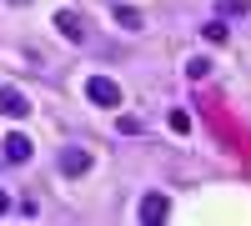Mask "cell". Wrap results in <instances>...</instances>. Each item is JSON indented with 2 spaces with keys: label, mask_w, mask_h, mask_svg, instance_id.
<instances>
[{
  "label": "cell",
  "mask_w": 251,
  "mask_h": 226,
  "mask_svg": "<svg viewBox=\"0 0 251 226\" xmlns=\"http://www.w3.org/2000/svg\"><path fill=\"white\" fill-rule=\"evenodd\" d=\"M116 20H121L126 30H141V15H136V10H116Z\"/></svg>",
  "instance_id": "obj_11"
},
{
  "label": "cell",
  "mask_w": 251,
  "mask_h": 226,
  "mask_svg": "<svg viewBox=\"0 0 251 226\" xmlns=\"http://www.w3.org/2000/svg\"><path fill=\"white\" fill-rule=\"evenodd\" d=\"M171 206H166V196H146V206H141V216L146 221H156V216H166Z\"/></svg>",
  "instance_id": "obj_6"
},
{
  "label": "cell",
  "mask_w": 251,
  "mask_h": 226,
  "mask_svg": "<svg viewBox=\"0 0 251 226\" xmlns=\"http://www.w3.org/2000/svg\"><path fill=\"white\" fill-rule=\"evenodd\" d=\"M55 25H60V35H71V40H86V25H80V15H71V10H60V15H55Z\"/></svg>",
  "instance_id": "obj_4"
},
{
  "label": "cell",
  "mask_w": 251,
  "mask_h": 226,
  "mask_svg": "<svg viewBox=\"0 0 251 226\" xmlns=\"http://www.w3.org/2000/svg\"><path fill=\"white\" fill-rule=\"evenodd\" d=\"M25 156H30V141L25 136H10L5 141V161H25Z\"/></svg>",
  "instance_id": "obj_5"
},
{
  "label": "cell",
  "mask_w": 251,
  "mask_h": 226,
  "mask_svg": "<svg viewBox=\"0 0 251 226\" xmlns=\"http://www.w3.org/2000/svg\"><path fill=\"white\" fill-rule=\"evenodd\" d=\"M5 206H10V201H5V191H0V211H5Z\"/></svg>",
  "instance_id": "obj_12"
},
{
  "label": "cell",
  "mask_w": 251,
  "mask_h": 226,
  "mask_svg": "<svg viewBox=\"0 0 251 226\" xmlns=\"http://www.w3.org/2000/svg\"><path fill=\"white\" fill-rule=\"evenodd\" d=\"M0 111H5L10 121H20V116H30V100L20 96L15 86H0Z\"/></svg>",
  "instance_id": "obj_2"
},
{
  "label": "cell",
  "mask_w": 251,
  "mask_h": 226,
  "mask_svg": "<svg viewBox=\"0 0 251 226\" xmlns=\"http://www.w3.org/2000/svg\"><path fill=\"white\" fill-rule=\"evenodd\" d=\"M171 131L186 136V131H191V116H186V111H171Z\"/></svg>",
  "instance_id": "obj_10"
},
{
  "label": "cell",
  "mask_w": 251,
  "mask_h": 226,
  "mask_svg": "<svg viewBox=\"0 0 251 226\" xmlns=\"http://www.w3.org/2000/svg\"><path fill=\"white\" fill-rule=\"evenodd\" d=\"M206 40H216V46H221V40H226V20H206Z\"/></svg>",
  "instance_id": "obj_8"
},
{
  "label": "cell",
  "mask_w": 251,
  "mask_h": 226,
  "mask_svg": "<svg viewBox=\"0 0 251 226\" xmlns=\"http://www.w3.org/2000/svg\"><path fill=\"white\" fill-rule=\"evenodd\" d=\"M206 71H211V60H206V55H191V66H186V75H191V80H201Z\"/></svg>",
  "instance_id": "obj_7"
},
{
  "label": "cell",
  "mask_w": 251,
  "mask_h": 226,
  "mask_svg": "<svg viewBox=\"0 0 251 226\" xmlns=\"http://www.w3.org/2000/svg\"><path fill=\"white\" fill-rule=\"evenodd\" d=\"M60 171H66V176H80V171H91V151H66V156H60Z\"/></svg>",
  "instance_id": "obj_3"
},
{
  "label": "cell",
  "mask_w": 251,
  "mask_h": 226,
  "mask_svg": "<svg viewBox=\"0 0 251 226\" xmlns=\"http://www.w3.org/2000/svg\"><path fill=\"white\" fill-rule=\"evenodd\" d=\"M86 96L96 100V106H111V111L121 106V86H116V80H106V75H91V80H86Z\"/></svg>",
  "instance_id": "obj_1"
},
{
  "label": "cell",
  "mask_w": 251,
  "mask_h": 226,
  "mask_svg": "<svg viewBox=\"0 0 251 226\" xmlns=\"http://www.w3.org/2000/svg\"><path fill=\"white\" fill-rule=\"evenodd\" d=\"M251 0H221V15H246Z\"/></svg>",
  "instance_id": "obj_9"
}]
</instances>
